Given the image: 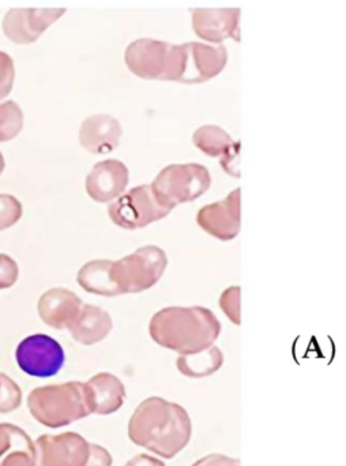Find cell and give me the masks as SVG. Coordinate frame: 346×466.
I'll list each match as a JSON object with an SVG mask.
<instances>
[{
    "instance_id": "cell-1",
    "label": "cell",
    "mask_w": 346,
    "mask_h": 466,
    "mask_svg": "<svg viewBox=\"0 0 346 466\" xmlns=\"http://www.w3.org/2000/svg\"><path fill=\"white\" fill-rule=\"evenodd\" d=\"M191 435L193 424L187 410L161 397L142 400L128 422L130 441L165 460L182 452Z\"/></svg>"
},
{
    "instance_id": "cell-2",
    "label": "cell",
    "mask_w": 346,
    "mask_h": 466,
    "mask_svg": "<svg viewBox=\"0 0 346 466\" xmlns=\"http://www.w3.org/2000/svg\"><path fill=\"white\" fill-rule=\"evenodd\" d=\"M221 323L202 307H168L158 310L149 323V335L158 346L180 356L201 353L214 346Z\"/></svg>"
},
{
    "instance_id": "cell-3",
    "label": "cell",
    "mask_w": 346,
    "mask_h": 466,
    "mask_svg": "<svg viewBox=\"0 0 346 466\" xmlns=\"http://www.w3.org/2000/svg\"><path fill=\"white\" fill-rule=\"evenodd\" d=\"M27 409L35 421L48 428H62L93 414L86 383L67 381L30 391Z\"/></svg>"
},
{
    "instance_id": "cell-4",
    "label": "cell",
    "mask_w": 346,
    "mask_h": 466,
    "mask_svg": "<svg viewBox=\"0 0 346 466\" xmlns=\"http://www.w3.org/2000/svg\"><path fill=\"white\" fill-rule=\"evenodd\" d=\"M125 65L143 80L177 81L187 84L188 45L173 46L153 39H139L125 50Z\"/></svg>"
},
{
    "instance_id": "cell-5",
    "label": "cell",
    "mask_w": 346,
    "mask_h": 466,
    "mask_svg": "<svg viewBox=\"0 0 346 466\" xmlns=\"http://www.w3.org/2000/svg\"><path fill=\"white\" fill-rule=\"evenodd\" d=\"M168 258L161 248H139L133 255L125 256L122 260L111 261L112 283L117 296L135 294L149 290L165 272Z\"/></svg>"
},
{
    "instance_id": "cell-6",
    "label": "cell",
    "mask_w": 346,
    "mask_h": 466,
    "mask_svg": "<svg viewBox=\"0 0 346 466\" xmlns=\"http://www.w3.org/2000/svg\"><path fill=\"white\" fill-rule=\"evenodd\" d=\"M212 178L203 166L171 165L163 168L153 181L152 190L157 200L168 208L190 203L209 190Z\"/></svg>"
},
{
    "instance_id": "cell-7",
    "label": "cell",
    "mask_w": 346,
    "mask_h": 466,
    "mask_svg": "<svg viewBox=\"0 0 346 466\" xmlns=\"http://www.w3.org/2000/svg\"><path fill=\"white\" fill-rule=\"evenodd\" d=\"M172 209L163 206L149 185L133 187L117 198L108 208L109 218L114 225L125 230H136L150 223L163 219Z\"/></svg>"
},
{
    "instance_id": "cell-8",
    "label": "cell",
    "mask_w": 346,
    "mask_h": 466,
    "mask_svg": "<svg viewBox=\"0 0 346 466\" xmlns=\"http://www.w3.org/2000/svg\"><path fill=\"white\" fill-rule=\"evenodd\" d=\"M19 370L32 378L48 379L57 375L65 362L62 345L45 334H35L19 342L15 350Z\"/></svg>"
},
{
    "instance_id": "cell-9",
    "label": "cell",
    "mask_w": 346,
    "mask_h": 466,
    "mask_svg": "<svg viewBox=\"0 0 346 466\" xmlns=\"http://www.w3.org/2000/svg\"><path fill=\"white\" fill-rule=\"evenodd\" d=\"M90 443L76 432L41 435L35 441V466H84Z\"/></svg>"
},
{
    "instance_id": "cell-10",
    "label": "cell",
    "mask_w": 346,
    "mask_h": 466,
    "mask_svg": "<svg viewBox=\"0 0 346 466\" xmlns=\"http://www.w3.org/2000/svg\"><path fill=\"white\" fill-rule=\"evenodd\" d=\"M64 13V9H11L3 18V31L15 45H32Z\"/></svg>"
},
{
    "instance_id": "cell-11",
    "label": "cell",
    "mask_w": 346,
    "mask_h": 466,
    "mask_svg": "<svg viewBox=\"0 0 346 466\" xmlns=\"http://www.w3.org/2000/svg\"><path fill=\"white\" fill-rule=\"evenodd\" d=\"M196 222L202 230L221 241L233 239L240 231V189L233 190L220 203L203 207Z\"/></svg>"
},
{
    "instance_id": "cell-12",
    "label": "cell",
    "mask_w": 346,
    "mask_h": 466,
    "mask_svg": "<svg viewBox=\"0 0 346 466\" xmlns=\"http://www.w3.org/2000/svg\"><path fill=\"white\" fill-rule=\"evenodd\" d=\"M82 299L68 289L54 288L38 299V316L46 326L54 329H68L78 318Z\"/></svg>"
},
{
    "instance_id": "cell-13",
    "label": "cell",
    "mask_w": 346,
    "mask_h": 466,
    "mask_svg": "<svg viewBox=\"0 0 346 466\" xmlns=\"http://www.w3.org/2000/svg\"><path fill=\"white\" fill-rule=\"evenodd\" d=\"M239 9L193 10V28L201 39L221 45L223 40L240 42Z\"/></svg>"
},
{
    "instance_id": "cell-14",
    "label": "cell",
    "mask_w": 346,
    "mask_h": 466,
    "mask_svg": "<svg viewBox=\"0 0 346 466\" xmlns=\"http://www.w3.org/2000/svg\"><path fill=\"white\" fill-rule=\"evenodd\" d=\"M128 184V170L119 160L97 163L86 178V192L97 203H108L119 198Z\"/></svg>"
},
{
    "instance_id": "cell-15",
    "label": "cell",
    "mask_w": 346,
    "mask_h": 466,
    "mask_svg": "<svg viewBox=\"0 0 346 466\" xmlns=\"http://www.w3.org/2000/svg\"><path fill=\"white\" fill-rule=\"evenodd\" d=\"M123 129L119 121L109 116H92L79 130V143L93 155H105L119 147Z\"/></svg>"
},
{
    "instance_id": "cell-16",
    "label": "cell",
    "mask_w": 346,
    "mask_h": 466,
    "mask_svg": "<svg viewBox=\"0 0 346 466\" xmlns=\"http://www.w3.org/2000/svg\"><path fill=\"white\" fill-rule=\"evenodd\" d=\"M193 143L207 157H222L221 165L229 176L239 177L237 157H239L240 144L232 140L231 136L218 127L207 125L199 127L193 136Z\"/></svg>"
},
{
    "instance_id": "cell-17",
    "label": "cell",
    "mask_w": 346,
    "mask_h": 466,
    "mask_svg": "<svg viewBox=\"0 0 346 466\" xmlns=\"http://www.w3.org/2000/svg\"><path fill=\"white\" fill-rule=\"evenodd\" d=\"M188 80L187 84H201L212 80L220 75L228 62L223 46L201 45V43H188Z\"/></svg>"
},
{
    "instance_id": "cell-18",
    "label": "cell",
    "mask_w": 346,
    "mask_h": 466,
    "mask_svg": "<svg viewBox=\"0 0 346 466\" xmlns=\"http://www.w3.org/2000/svg\"><path fill=\"white\" fill-rule=\"evenodd\" d=\"M92 398L93 414L108 416L116 413L125 402V389L119 378L111 372H100L86 381Z\"/></svg>"
},
{
    "instance_id": "cell-19",
    "label": "cell",
    "mask_w": 346,
    "mask_h": 466,
    "mask_svg": "<svg viewBox=\"0 0 346 466\" xmlns=\"http://www.w3.org/2000/svg\"><path fill=\"white\" fill-rule=\"evenodd\" d=\"M114 329V321L106 310L95 307V305H82L78 318L71 324V337L75 342L84 346H93L101 342L111 334Z\"/></svg>"
},
{
    "instance_id": "cell-20",
    "label": "cell",
    "mask_w": 346,
    "mask_h": 466,
    "mask_svg": "<svg viewBox=\"0 0 346 466\" xmlns=\"http://www.w3.org/2000/svg\"><path fill=\"white\" fill-rule=\"evenodd\" d=\"M223 365V353L217 346L206 349L201 353L180 356L176 360L177 370L185 378L203 379L212 376Z\"/></svg>"
},
{
    "instance_id": "cell-21",
    "label": "cell",
    "mask_w": 346,
    "mask_h": 466,
    "mask_svg": "<svg viewBox=\"0 0 346 466\" xmlns=\"http://www.w3.org/2000/svg\"><path fill=\"white\" fill-rule=\"evenodd\" d=\"M109 267H111L109 260H94L84 264L76 275L79 286L87 293L95 294V296L116 297L117 293L112 283Z\"/></svg>"
},
{
    "instance_id": "cell-22",
    "label": "cell",
    "mask_w": 346,
    "mask_h": 466,
    "mask_svg": "<svg viewBox=\"0 0 346 466\" xmlns=\"http://www.w3.org/2000/svg\"><path fill=\"white\" fill-rule=\"evenodd\" d=\"M18 450L35 454V441L21 428L3 422L0 424V458Z\"/></svg>"
},
{
    "instance_id": "cell-23",
    "label": "cell",
    "mask_w": 346,
    "mask_h": 466,
    "mask_svg": "<svg viewBox=\"0 0 346 466\" xmlns=\"http://www.w3.org/2000/svg\"><path fill=\"white\" fill-rule=\"evenodd\" d=\"M24 127V113L16 103H0V143L13 140Z\"/></svg>"
},
{
    "instance_id": "cell-24",
    "label": "cell",
    "mask_w": 346,
    "mask_h": 466,
    "mask_svg": "<svg viewBox=\"0 0 346 466\" xmlns=\"http://www.w3.org/2000/svg\"><path fill=\"white\" fill-rule=\"evenodd\" d=\"M22 403V391L18 384L0 372V413H11L16 410Z\"/></svg>"
},
{
    "instance_id": "cell-25",
    "label": "cell",
    "mask_w": 346,
    "mask_h": 466,
    "mask_svg": "<svg viewBox=\"0 0 346 466\" xmlns=\"http://www.w3.org/2000/svg\"><path fill=\"white\" fill-rule=\"evenodd\" d=\"M22 217V204L14 196L0 195V231L13 228Z\"/></svg>"
},
{
    "instance_id": "cell-26",
    "label": "cell",
    "mask_w": 346,
    "mask_h": 466,
    "mask_svg": "<svg viewBox=\"0 0 346 466\" xmlns=\"http://www.w3.org/2000/svg\"><path fill=\"white\" fill-rule=\"evenodd\" d=\"M220 307L232 323L240 326V288L226 289L220 297Z\"/></svg>"
},
{
    "instance_id": "cell-27",
    "label": "cell",
    "mask_w": 346,
    "mask_h": 466,
    "mask_svg": "<svg viewBox=\"0 0 346 466\" xmlns=\"http://www.w3.org/2000/svg\"><path fill=\"white\" fill-rule=\"evenodd\" d=\"M14 76H15V69H14L13 59L0 51V99H5L10 95Z\"/></svg>"
},
{
    "instance_id": "cell-28",
    "label": "cell",
    "mask_w": 346,
    "mask_h": 466,
    "mask_svg": "<svg viewBox=\"0 0 346 466\" xmlns=\"http://www.w3.org/2000/svg\"><path fill=\"white\" fill-rule=\"evenodd\" d=\"M18 266L7 255H0V290L13 288L18 279Z\"/></svg>"
},
{
    "instance_id": "cell-29",
    "label": "cell",
    "mask_w": 346,
    "mask_h": 466,
    "mask_svg": "<svg viewBox=\"0 0 346 466\" xmlns=\"http://www.w3.org/2000/svg\"><path fill=\"white\" fill-rule=\"evenodd\" d=\"M112 463H114V458L105 447L90 443L89 458L84 466H112Z\"/></svg>"
},
{
    "instance_id": "cell-30",
    "label": "cell",
    "mask_w": 346,
    "mask_h": 466,
    "mask_svg": "<svg viewBox=\"0 0 346 466\" xmlns=\"http://www.w3.org/2000/svg\"><path fill=\"white\" fill-rule=\"evenodd\" d=\"M0 466H35V454L26 451H11L3 457Z\"/></svg>"
},
{
    "instance_id": "cell-31",
    "label": "cell",
    "mask_w": 346,
    "mask_h": 466,
    "mask_svg": "<svg viewBox=\"0 0 346 466\" xmlns=\"http://www.w3.org/2000/svg\"><path fill=\"white\" fill-rule=\"evenodd\" d=\"M191 466H240V461L228 455L209 454L195 461Z\"/></svg>"
},
{
    "instance_id": "cell-32",
    "label": "cell",
    "mask_w": 346,
    "mask_h": 466,
    "mask_svg": "<svg viewBox=\"0 0 346 466\" xmlns=\"http://www.w3.org/2000/svg\"><path fill=\"white\" fill-rule=\"evenodd\" d=\"M124 466H166L163 461L149 454H138L131 458Z\"/></svg>"
},
{
    "instance_id": "cell-33",
    "label": "cell",
    "mask_w": 346,
    "mask_h": 466,
    "mask_svg": "<svg viewBox=\"0 0 346 466\" xmlns=\"http://www.w3.org/2000/svg\"><path fill=\"white\" fill-rule=\"evenodd\" d=\"M5 157H3L2 152H0V174L3 173V170H5Z\"/></svg>"
}]
</instances>
